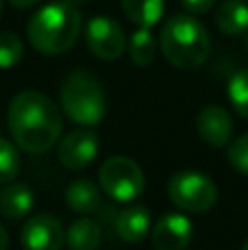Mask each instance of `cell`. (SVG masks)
I'll return each mask as SVG.
<instances>
[{
  "label": "cell",
  "mask_w": 248,
  "mask_h": 250,
  "mask_svg": "<svg viewBox=\"0 0 248 250\" xmlns=\"http://www.w3.org/2000/svg\"><path fill=\"white\" fill-rule=\"evenodd\" d=\"M242 250H248V239H246L244 244H242Z\"/></svg>",
  "instance_id": "4316f807"
},
{
  "label": "cell",
  "mask_w": 248,
  "mask_h": 250,
  "mask_svg": "<svg viewBox=\"0 0 248 250\" xmlns=\"http://www.w3.org/2000/svg\"><path fill=\"white\" fill-rule=\"evenodd\" d=\"M33 208V191L24 182H7L0 189V215L9 222H20Z\"/></svg>",
  "instance_id": "7c38bea8"
},
{
  "label": "cell",
  "mask_w": 248,
  "mask_h": 250,
  "mask_svg": "<svg viewBox=\"0 0 248 250\" xmlns=\"http://www.w3.org/2000/svg\"><path fill=\"white\" fill-rule=\"evenodd\" d=\"M196 129L205 143L213 147H224L233 134L231 114L222 105H207L196 119Z\"/></svg>",
  "instance_id": "8fae6325"
},
{
  "label": "cell",
  "mask_w": 248,
  "mask_h": 250,
  "mask_svg": "<svg viewBox=\"0 0 248 250\" xmlns=\"http://www.w3.org/2000/svg\"><path fill=\"white\" fill-rule=\"evenodd\" d=\"M227 92H228V101H231L233 110L240 117L248 119V68L233 75L227 86Z\"/></svg>",
  "instance_id": "d6986e66"
},
{
  "label": "cell",
  "mask_w": 248,
  "mask_h": 250,
  "mask_svg": "<svg viewBox=\"0 0 248 250\" xmlns=\"http://www.w3.org/2000/svg\"><path fill=\"white\" fill-rule=\"evenodd\" d=\"M79 29H82V16L77 7L62 0L35 11L29 20L26 33L35 51L44 55H62L75 44Z\"/></svg>",
  "instance_id": "7a4b0ae2"
},
{
  "label": "cell",
  "mask_w": 248,
  "mask_h": 250,
  "mask_svg": "<svg viewBox=\"0 0 248 250\" xmlns=\"http://www.w3.org/2000/svg\"><path fill=\"white\" fill-rule=\"evenodd\" d=\"M130 57L136 66H149L156 57V40H154L152 31L139 26L130 40Z\"/></svg>",
  "instance_id": "ac0fdd59"
},
{
  "label": "cell",
  "mask_w": 248,
  "mask_h": 250,
  "mask_svg": "<svg viewBox=\"0 0 248 250\" xmlns=\"http://www.w3.org/2000/svg\"><path fill=\"white\" fill-rule=\"evenodd\" d=\"M9 2H11L13 7H18V9H26V7H33V4H38L40 0H9Z\"/></svg>",
  "instance_id": "cb8c5ba5"
},
{
  "label": "cell",
  "mask_w": 248,
  "mask_h": 250,
  "mask_svg": "<svg viewBox=\"0 0 248 250\" xmlns=\"http://www.w3.org/2000/svg\"><path fill=\"white\" fill-rule=\"evenodd\" d=\"M9 129L18 147L29 154H44L62 136L64 119L57 104L40 90H22L9 104Z\"/></svg>",
  "instance_id": "6da1fadb"
},
{
  "label": "cell",
  "mask_w": 248,
  "mask_h": 250,
  "mask_svg": "<svg viewBox=\"0 0 248 250\" xmlns=\"http://www.w3.org/2000/svg\"><path fill=\"white\" fill-rule=\"evenodd\" d=\"M161 51L171 66L193 70L209 60L211 40L200 20L193 16H174L161 31Z\"/></svg>",
  "instance_id": "3957f363"
},
{
  "label": "cell",
  "mask_w": 248,
  "mask_h": 250,
  "mask_svg": "<svg viewBox=\"0 0 248 250\" xmlns=\"http://www.w3.org/2000/svg\"><path fill=\"white\" fill-rule=\"evenodd\" d=\"M167 195L185 213H207L215 207L218 187L209 176L200 171H178L169 178Z\"/></svg>",
  "instance_id": "5b68a950"
},
{
  "label": "cell",
  "mask_w": 248,
  "mask_h": 250,
  "mask_svg": "<svg viewBox=\"0 0 248 250\" xmlns=\"http://www.w3.org/2000/svg\"><path fill=\"white\" fill-rule=\"evenodd\" d=\"M213 2L215 0H183V7L189 13H207L213 7Z\"/></svg>",
  "instance_id": "603a6c76"
},
{
  "label": "cell",
  "mask_w": 248,
  "mask_h": 250,
  "mask_svg": "<svg viewBox=\"0 0 248 250\" xmlns=\"http://www.w3.org/2000/svg\"><path fill=\"white\" fill-rule=\"evenodd\" d=\"M99 185L117 202H134L145 189L141 167L127 156H112L99 169Z\"/></svg>",
  "instance_id": "8992f818"
},
{
  "label": "cell",
  "mask_w": 248,
  "mask_h": 250,
  "mask_svg": "<svg viewBox=\"0 0 248 250\" xmlns=\"http://www.w3.org/2000/svg\"><path fill=\"white\" fill-rule=\"evenodd\" d=\"M99 154V136L92 129H73L62 138L57 147V160L70 171H82L95 163Z\"/></svg>",
  "instance_id": "ba28073f"
},
{
  "label": "cell",
  "mask_w": 248,
  "mask_h": 250,
  "mask_svg": "<svg viewBox=\"0 0 248 250\" xmlns=\"http://www.w3.org/2000/svg\"><path fill=\"white\" fill-rule=\"evenodd\" d=\"M62 110L79 125H99L105 117V92L101 83L86 70H73L60 90Z\"/></svg>",
  "instance_id": "277c9868"
},
{
  "label": "cell",
  "mask_w": 248,
  "mask_h": 250,
  "mask_svg": "<svg viewBox=\"0 0 248 250\" xmlns=\"http://www.w3.org/2000/svg\"><path fill=\"white\" fill-rule=\"evenodd\" d=\"M86 44L99 60L114 62L123 55L127 42L121 24L108 16H95L86 26Z\"/></svg>",
  "instance_id": "52a82bcc"
},
{
  "label": "cell",
  "mask_w": 248,
  "mask_h": 250,
  "mask_svg": "<svg viewBox=\"0 0 248 250\" xmlns=\"http://www.w3.org/2000/svg\"><path fill=\"white\" fill-rule=\"evenodd\" d=\"M20 171V156L9 141L0 138V185H7Z\"/></svg>",
  "instance_id": "ffe728a7"
},
{
  "label": "cell",
  "mask_w": 248,
  "mask_h": 250,
  "mask_svg": "<svg viewBox=\"0 0 248 250\" xmlns=\"http://www.w3.org/2000/svg\"><path fill=\"white\" fill-rule=\"evenodd\" d=\"M103 233L95 220L79 217L66 230V246L68 250H99Z\"/></svg>",
  "instance_id": "9a60e30c"
},
{
  "label": "cell",
  "mask_w": 248,
  "mask_h": 250,
  "mask_svg": "<svg viewBox=\"0 0 248 250\" xmlns=\"http://www.w3.org/2000/svg\"><path fill=\"white\" fill-rule=\"evenodd\" d=\"M220 31L227 35H242L248 31V4L244 0H227L215 13Z\"/></svg>",
  "instance_id": "2e32d148"
},
{
  "label": "cell",
  "mask_w": 248,
  "mask_h": 250,
  "mask_svg": "<svg viewBox=\"0 0 248 250\" xmlns=\"http://www.w3.org/2000/svg\"><path fill=\"white\" fill-rule=\"evenodd\" d=\"M227 156H228V163L233 165L235 171L248 176V132L242 134L240 138H235V141L231 143Z\"/></svg>",
  "instance_id": "7402d4cb"
},
{
  "label": "cell",
  "mask_w": 248,
  "mask_h": 250,
  "mask_svg": "<svg viewBox=\"0 0 248 250\" xmlns=\"http://www.w3.org/2000/svg\"><path fill=\"white\" fill-rule=\"evenodd\" d=\"M152 217L145 207H127L117 217V235L127 244H136L147 237Z\"/></svg>",
  "instance_id": "4fadbf2b"
},
{
  "label": "cell",
  "mask_w": 248,
  "mask_h": 250,
  "mask_svg": "<svg viewBox=\"0 0 248 250\" xmlns=\"http://www.w3.org/2000/svg\"><path fill=\"white\" fill-rule=\"evenodd\" d=\"M9 248V235H7V229L0 224V250H7Z\"/></svg>",
  "instance_id": "d4e9b609"
},
{
  "label": "cell",
  "mask_w": 248,
  "mask_h": 250,
  "mask_svg": "<svg viewBox=\"0 0 248 250\" xmlns=\"http://www.w3.org/2000/svg\"><path fill=\"white\" fill-rule=\"evenodd\" d=\"M193 237V224L183 213H167L152 229V246L156 250H185Z\"/></svg>",
  "instance_id": "30bf717a"
},
{
  "label": "cell",
  "mask_w": 248,
  "mask_h": 250,
  "mask_svg": "<svg viewBox=\"0 0 248 250\" xmlns=\"http://www.w3.org/2000/svg\"><path fill=\"white\" fill-rule=\"evenodd\" d=\"M20 239L24 250H62L66 244V230L57 217L40 213L24 222Z\"/></svg>",
  "instance_id": "9c48e42d"
},
{
  "label": "cell",
  "mask_w": 248,
  "mask_h": 250,
  "mask_svg": "<svg viewBox=\"0 0 248 250\" xmlns=\"http://www.w3.org/2000/svg\"><path fill=\"white\" fill-rule=\"evenodd\" d=\"M22 57V42L11 31H0V68H11Z\"/></svg>",
  "instance_id": "44dd1931"
},
{
  "label": "cell",
  "mask_w": 248,
  "mask_h": 250,
  "mask_svg": "<svg viewBox=\"0 0 248 250\" xmlns=\"http://www.w3.org/2000/svg\"><path fill=\"white\" fill-rule=\"evenodd\" d=\"M0 11H2V0H0Z\"/></svg>",
  "instance_id": "83f0119b"
},
{
  "label": "cell",
  "mask_w": 248,
  "mask_h": 250,
  "mask_svg": "<svg viewBox=\"0 0 248 250\" xmlns=\"http://www.w3.org/2000/svg\"><path fill=\"white\" fill-rule=\"evenodd\" d=\"M66 204L70 211L75 213H95L101 207V191L95 182L79 178V180L70 182V187L66 189Z\"/></svg>",
  "instance_id": "5bb4252c"
},
{
  "label": "cell",
  "mask_w": 248,
  "mask_h": 250,
  "mask_svg": "<svg viewBox=\"0 0 248 250\" xmlns=\"http://www.w3.org/2000/svg\"><path fill=\"white\" fill-rule=\"evenodd\" d=\"M121 9L127 16V20L134 22L136 26L152 29L163 18L165 2L163 0H121Z\"/></svg>",
  "instance_id": "e0dca14e"
},
{
  "label": "cell",
  "mask_w": 248,
  "mask_h": 250,
  "mask_svg": "<svg viewBox=\"0 0 248 250\" xmlns=\"http://www.w3.org/2000/svg\"><path fill=\"white\" fill-rule=\"evenodd\" d=\"M68 4H73V7H82V4H86L88 0H66Z\"/></svg>",
  "instance_id": "484cf974"
}]
</instances>
